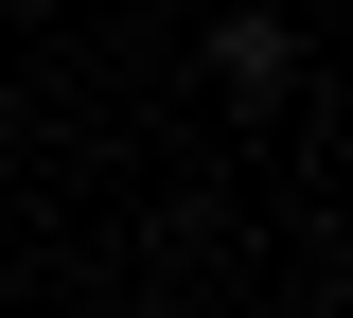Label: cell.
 <instances>
[{"label": "cell", "instance_id": "1", "mask_svg": "<svg viewBox=\"0 0 353 318\" xmlns=\"http://www.w3.org/2000/svg\"><path fill=\"white\" fill-rule=\"evenodd\" d=\"M283 71H301V53H283V18H212V89H248V106H265Z\"/></svg>", "mask_w": 353, "mask_h": 318}]
</instances>
